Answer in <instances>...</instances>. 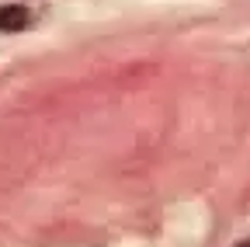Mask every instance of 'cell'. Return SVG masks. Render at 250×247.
<instances>
[{
	"label": "cell",
	"instance_id": "6da1fadb",
	"mask_svg": "<svg viewBox=\"0 0 250 247\" xmlns=\"http://www.w3.org/2000/svg\"><path fill=\"white\" fill-rule=\"evenodd\" d=\"M21 24H28V11H21V7L0 11V28H21Z\"/></svg>",
	"mask_w": 250,
	"mask_h": 247
},
{
	"label": "cell",
	"instance_id": "7a4b0ae2",
	"mask_svg": "<svg viewBox=\"0 0 250 247\" xmlns=\"http://www.w3.org/2000/svg\"><path fill=\"white\" fill-rule=\"evenodd\" d=\"M236 247H250V240H243V244H236Z\"/></svg>",
	"mask_w": 250,
	"mask_h": 247
}]
</instances>
